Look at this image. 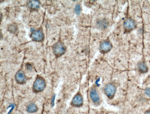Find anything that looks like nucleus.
Listing matches in <instances>:
<instances>
[{"mask_svg":"<svg viewBox=\"0 0 150 114\" xmlns=\"http://www.w3.org/2000/svg\"><path fill=\"white\" fill-rule=\"evenodd\" d=\"M53 49L55 55L58 56L63 55L66 51L64 45L60 42L55 44L53 46Z\"/></svg>","mask_w":150,"mask_h":114,"instance_id":"obj_1","label":"nucleus"},{"mask_svg":"<svg viewBox=\"0 0 150 114\" xmlns=\"http://www.w3.org/2000/svg\"><path fill=\"white\" fill-rule=\"evenodd\" d=\"M45 83L44 80L40 78L37 79L33 85V88L36 92H40L44 89Z\"/></svg>","mask_w":150,"mask_h":114,"instance_id":"obj_2","label":"nucleus"},{"mask_svg":"<svg viewBox=\"0 0 150 114\" xmlns=\"http://www.w3.org/2000/svg\"><path fill=\"white\" fill-rule=\"evenodd\" d=\"M116 91L115 87L111 84H109L106 85L104 89V92L106 94L109 98H111L114 96Z\"/></svg>","mask_w":150,"mask_h":114,"instance_id":"obj_3","label":"nucleus"},{"mask_svg":"<svg viewBox=\"0 0 150 114\" xmlns=\"http://www.w3.org/2000/svg\"><path fill=\"white\" fill-rule=\"evenodd\" d=\"M124 26L125 29L130 31L134 29L135 27L136 23L134 20L131 18H129L125 21Z\"/></svg>","mask_w":150,"mask_h":114,"instance_id":"obj_4","label":"nucleus"},{"mask_svg":"<svg viewBox=\"0 0 150 114\" xmlns=\"http://www.w3.org/2000/svg\"><path fill=\"white\" fill-rule=\"evenodd\" d=\"M112 48V45L109 42L105 41L103 42L100 45V50L103 53L107 52L110 51Z\"/></svg>","mask_w":150,"mask_h":114,"instance_id":"obj_5","label":"nucleus"},{"mask_svg":"<svg viewBox=\"0 0 150 114\" xmlns=\"http://www.w3.org/2000/svg\"><path fill=\"white\" fill-rule=\"evenodd\" d=\"M31 36L33 40L36 41H41L43 38V33L40 30L34 32L31 35Z\"/></svg>","mask_w":150,"mask_h":114,"instance_id":"obj_6","label":"nucleus"},{"mask_svg":"<svg viewBox=\"0 0 150 114\" xmlns=\"http://www.w3.org/2000/svg\"><path fill=\"white\" fill-rule=\"evenodd\" d=\"M15 79L17 82L19 83H23L25 81V76L24 73L22 71L17 72L15 75Z\"/></svg>","mask_w":150,"mask_h":114,"instance_id":"obj_7","label":"nucleus"},{"mask_svg":"<svg viewBox=\"0 0 150 114\" xmlns=\"http://www.w3.org/2000/svg\"><path fill=\"white\" fill-rule=\"evenodd\" d=\"M83 100L82 97L80 95H77L74 98L72 103L75 106H80L83 103Z\"/></svg>","mask_w":150,"mask_h":114,"instance_id":"obj_8","label":"nucleus"},{"mask_svg":"<svg viewBox=\"0 0 150 114\" xmlns=\"http://www.w3.org/2000/svg\"><path fill=\"white\" fill-rule=\"evenodd\" d=\"M90 96L93 102L94 103H97L99 102V97L97 93V92L95 89H92L90 91Z\"/></svg>","mask_w":150,"mask_h":114,"instance_id":"obj_9","label":"nucleus"},{"mask_svg":"<svg viewBox=\"0 0 150 114\" xmlns=\"http://www.w3.org/2000/svg\"><path fill=\"white\" fill-rule=\"evenodd\" d=\"M97 25L98 27L101 29H105L107 27L108 22L105 19H101L97 21Z\"/></svg>","mask_w":150,"mask_h":114,"instance_id":"obj_10","label":"nucleus"},{"mask_svg":"<svg viewBox=\"0 0 150 114\" xmlns=\"http://www.w3.org/2000/svg\"><path fill=\"white\" fill-rule=\"evenodd\" d=\"M40 4V2L38 0H30L28 2V6L32 9H38L39 7Z\"/></svg>","mask_w":150,"mask_h":114,"instance_id":"obj_11","label":"nucleus"},{"mask_svg":"<svg viewBox=\"0 0 150 114\" xmlns=\"http://www.w3.org/2000/svg\"><path fill=\"white\" fill-rule=\"evenodd\" d=\"M37 109L36 106L33 103L29 104L27 107V110L30 113H34L37 110Z\"/></svg>","mask_w":150,"mask_h":114,"instance_id":"obj_12","label":"nucleus"},{"mask_svg":"<svg viewBox=\"0 0 150 114\" xmlns=\"http://www.w3.org/2000/svg\"><path fill=\"white\" fill-rule=\"evenodd\" d=\"M138 67L141 73H146L148 71L147 66L144 63H140L138 65Z\"/></svg>","mask_w":150,"mask_h":114,"instance_id":"obj_13","label":"nucleus"},{"mask_svg":"<svg viewBox=\"0 0 150 114\" xmlns=\"http://www.w3.org/2000/svg\"><path fill=\"white\" fill-rule=\"evenodd\" d=\"M8 29L10 32L12 33H14L17 31V27L14 24H11L9 25Z\"/></svg>","mask_w":150,"mask_h":114,"instance_id":"obj_14","label":"nucleus"},{"mask_svg":"<svg viewBox=\"0 0 150 114\" xmlns=\"http://www.w3.org/2000/svg\"><path fill=\"white\" fill-rule=\"evenodd\" d=\"M75 12L77 15H79L80 14L81 12V7L80 5L77 4L75 6Z\"/></svg>","mask_w":150,"mask_h":114,"instance_id":"obj_15","label":"nucleus"},{"mask_svg":"<svg viewBox=\"0 0 150 114\" xmlns=\"http://www.w3.org/2000/svg\"><path fill=\"white\" fill-rule=\"evenodd\" d=\"M146 93L148 96L150 97V88H147L146 90Z\"/></svg>","mask_w":150,"mask_h":114,"instance_id":"obj_16","label":"nucleus"},{"mask_svg":"<svg viewBox=\"0 0 150 114\" xmlns=\"http://www.w3.org/2000/svg\"><path fill=\"white\" fill-rule=\"evenodd\" d=\"M55 96L54 95L52 98L51 100V104L53 106L54 104V100H55Z\"/></svg>","mask_w":150,"mask_h":114,"instance_id":"obj_17","label":"nucleus"},{"mask_svg":"<svg viewBox=\"0 0 150 114\" xmlns=\"http://www.w3.org/2000/svg\"><path fill=\"white\" fill-rule=\"evenodd\" d=\"M27 68L28 70H31L32 69V67L31 65L27 64L26 65Z\"/></svg>","mask_w":150,"mask_h":114,"instance_id":"obj_18","label":"nucleus"},{"mask_svg":"<svg viewBox=\"0 0 150 114\" xmlns=\"http://www.w3.org/2000/svg\"><path fill=\"white\" fill-rule=\"evenodd\" d=\"M145 114H150V111L146 112Z\"/></svg>","mask_w":150,"mask_h":114,"instance_id":"obj_19","label":"nucleus"},{"mask_svg":"<svg viewBox=\"0 0 150 114\" xmlns=\"http://www.w3.org/2000/svg\"><path fill=\"white\" fill-rule=\"evenodd\" d=\"M34 29L33 28H31V32H33L34 31V30H33Z\"/></svg>","mask_w":150,"mask_h":114,"instance_id":"obj_20","label":"nucleus"}]
</instances>
